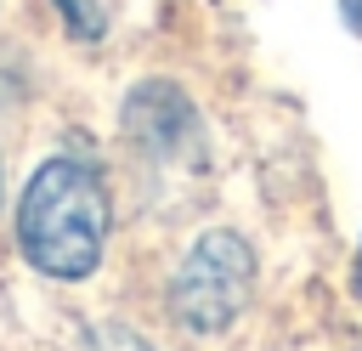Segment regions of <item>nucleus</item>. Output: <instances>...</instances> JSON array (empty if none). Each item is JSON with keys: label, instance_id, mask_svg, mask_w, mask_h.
<instances>
[{"label": "nucleus", "instance_id": "obj_5", "mask_svg": "<svg viewBox=\"0 0 362 351\" xmlns=\"http://www.w3.org/2000/svg\"><path fill=\"white\" fill-rule=\"evenodd\" d=\"M345 23H351V28L362 34V0H345Z\"/></svg>", "mask_w": 362, "mask_h": 351}, {"label": "nucleus", "instance_id": "obj_6", "mask_svg": "<svg viewBox=\"0 0 362 351\" xmlns=\"http://www.w3.org/2000/svg\"><path fill=\"white\" fill-rule=\"evenodd\" d=\"M356 294H362V260H356Z\"/></svg>", "mask_w": 362, "mask_h": 351}, {"label": "nucleus", "instance_id": "obj_1", "mask_svg": "<svg viewBox=\"0 0 362 351\" xmlns=\"http://www.w3.org/2000/svg\"><path fill=\"white\" fill-rule=\"evenodd\" d=\"M17 249L45 277H90L107 249V187L85 159H45L17 209Z\"/></svg>", "mask_w": 362, "mask_h": 351}, {"label": "nucleus", "instance_id": "obj_3", "mask_svg": "<svg viewBox=\"0 0 362 351\" xmlns=\"http://www.w3.org/2000/svg\"><path fill=\"white\" fill-rule=\"evenodd\" d=\"M124 125H130V136H141V142H153V147H181V136H192V108H187L181 91H170V108H164V119H158L147 85H141V91L124 102Z\"/></svg>", "mask_w": 362, "mask_h": 351}, {"label": "nucleus", "instance_id": "obj_2", "mask_svg": "<svg viewBox=\"0 0 362 351\" xmlns=\"http://www.w3.org/2000/svg\"><path fill=\"white\" fill-rule=\"evenodd\" d=\"M249 289H255V249L221 226V232H204L181 255L170 277V311L192 334H221L243 317Z\"/></svg>", "mask_w": 362, "mask_h": 351}, {"label": "nucleus", "instance_id": "obj_4", "mask_svg": "<svg viewBox=\"0 0 362 351\" xmlns=\"http://www.w3.org/2000/svg\"><path fill=\"white\" fill-rule=\"evenodd\" d=\"M57 6H62V11H68V23H74V28H79V34H96V28H102V17H96V11H90V6H85V0H57Z\"/></svg>", "mask_w": 362, "mask_h": 351}]
</instances>
